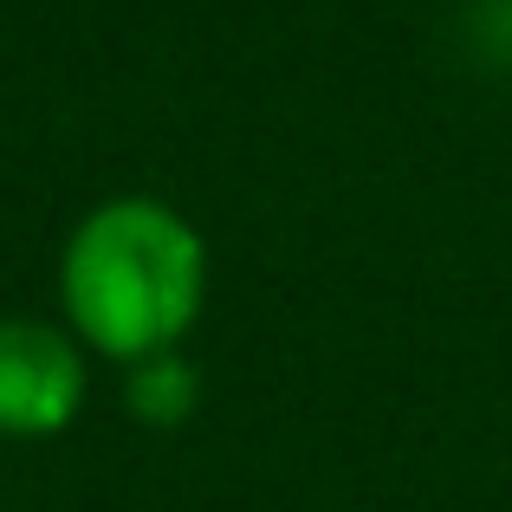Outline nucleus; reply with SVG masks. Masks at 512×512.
<instances>
[{"mask_svg": "<svg viewBox=\"0 0 512 512\" xmlns=\"http://www.w3.org/2000/svg\"><path fill=\"white\" fill-rule=\"evenodd\" d=\"M188 402H195V370L175 350H156V357L130 363V409L143 422H182Z\"/></svg>", "mask_w": 512, "mask_h": 512, "instance_id": "obj_3", "label": "nucleus"}, {"mask_svg": "<svg viewBox=\"0 0 512 512\" xmlns=\"http://www.w3.org/2000/svg\"><path fill=\"white\" fill-rule=\"evenodd\" d=\"M85 402V357L65 331L0 325V435H59Z\"/></svg>", "mask_w": 512, "mask_h": 512, "instance_id": "obj_2", "label": "nucleus"}, {"mask_svg": "<svg viewBox=\"0 0 512 512\" xmlns=\"http://www.w3.org/2000/svg\"><path fill=\"white\" fill-rule=\"evenodd\" d=\"M59 292L72 331L117 363L156 357L195 325L208 292L201 234L150 195L104 201L65 240Z\"/></svg>", "mask_w": 512, "mask_h": 512, "instance_id": "obj_1", "label": "nucleus"}]
</instances>
